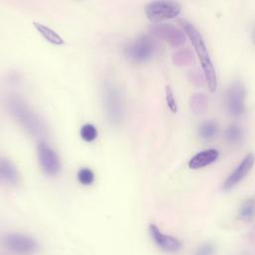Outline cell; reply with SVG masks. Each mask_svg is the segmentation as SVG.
Here are the masks:
<instances>
[{"label":"cell","instance_id":"cell-1","mask_svg":"<svg viewBox=\"0 0 255 255\" xmlns=\"http://www.w3.org/2000/svg\"><path fill=\"white\" fill-rule=\"evenodd\" d=\"M6 106L11 117L34 137H43L47 133V128L42 119L31 110L27 103L19 96L7 98Z\"/></svg>","mask_w":255,"mask_h":255},{"label":"cell","instance_id":"cell-2","mask_svg":"<svg viewBox=\"0 0 255 255\" xmlns=\"http://www.w3.org/2000/svg\"><path fill=\"white\" fill-rule=\"evenodd\" d=\"M180 24L184 28L185 33L191 40L195 51L200 59L201 66L204 72L205 80L207 81L208 87L212 93H215L218 88V78H217V73L214 67V64L212 62L210 53L208 51V48L206 46L205 40L200 33V31L191 23L185 21V20H180Z\"/></svg>","mask_w":255,"mask_h":255},{"label":"cell","instance_id":"cell-3","mask_svg":"<svg viewBox=\"0 0 255 255\" xmlns=\"http://www.w3.org/2000/svg\"><path fill=\"white\" fill-rule=\"evenodd\" d=\"M103 103L109 123L115 127L119 126L125 117L124 97L120 88L111 81L104 84Z\"/></svg>","mask_w":255,"mask_h":255},{"label":"cell","instance_id":"cell-4","mask_svg":"<svg viewBox=\"0 0 255 255\" xmlns=\"http://www.w3.org/2000/svg\"><path fill=\"white\" fill-rule=\"evenodd\" d=\"M156 49L157 44L151 36L140 35L126 47L125 54L135 63H145L154 56Z\"/></svg>","mask_w":255,"mask_h":255},{"label":"cell","instance_id":"cell-5","mask_svg":"<svg viewBox=\"0 0 255 255\" xmlns=\"http://www.w3.org/2000/svg\"><path fill=\"white\" fill-rule=\"evenodd\" d=\"M180 13V4L174 1H153L145 7V14L152 23L176 18Z\"/></svg>","mask_w":255,"mask_h":255},{"label":"cell","instance_id":"cell-6","mask_svg":"<svg viewBox=\"0 0 255 255\" xmlns=\"http://www.w3.org/2000/svg\"><path fill=\"white\" fill-rule=\"evenodd\" d=\"M37 155L42 171L47 176H57L61 172L62 165L58 154L46 142L41 141L37 146Z\"/></svg>","mask_w":255,"mask_h":255},{"label":"cell","instance_id":"cell-7","mask_svg":"<svg viewBox=\"0 0 255 255\" xmlns=\"http://www.w3.org/2000/svg\"><path fill=\"white\" fill-rule=\"evenodd\" d=\"M247 90L243 83L235 82L228 89L226 105L229 113L234 117H241L246 112Z\"/></svg>","mask_w":255,"mask_h":255},{"label":"cell","instance_id":"cell-8","mask_svg":"<svg viewBox=\"0 0 255 255\" xmlns=\"http://www.w3.org/2000/svg\"><path fill=\"white\" fill-rule=\"evenodd\" d=\"M149 31L153 36L165 41L174 48L181 47L186 42L184 31L172 24H155L149 28Z\"/></svg>","mask_w":255,"mask_h":255},{"label":"cell","instance_id":"cell-9","mask_svg":"<svg viewBox=\"0 0 255 255\" xmlns=\"http://www.w3.org/2000/svg\"><path fill=\"white\" fill-rule=\"evenodd\" d=\"M7 250L16 255H30L37 253L39 246L35 240L20 234H10L4 240Z\"/></svg>","mask_w":255,"mask_h":255},{"label":"cell","instance_id":"cell-10","mask_svg":"<svg viewBox=\"0 0 255 255\" xmlns=\"http://www.w3.org/2000/svg\"><path fill=\"white\" fill-rule=\"evenodd\" d=\"M149 234L155 245L165 253L177 254L182 250V243L177 238L163 234L160 229L153 224L149 226Z\"/></svg>","mask_w":255,"mask_h":255},{"label":"cell","instance_id":"cell-11","mask_svg":"<svg viewBox=\"0 0 255 255\" xmlns=\"http://www.w3.org/2000/svg\"><path fill=\"white\" fill-rule=\"evenodd\" d=\"M255 163V154H248L242 163L236 168V170L227 178L223 184V189L225 191H231L236 186H238L252 171Z\"/></svg>","mask_w":255,"mask_h":255},{"label":"cell","instance_id":"cell-12","mask_svg":"<svg viewBox=\"0 0 255 255\" xmlns=\"http://www.w3.org/2000/svg\"><path fill=\"white\" fill-rule=\"evenodd\" d=\"M220 157V152L217 149H207L197 153L189 161L188 166L192 170H199L215 163Z\"/></svg>","mask_w":255,"mask_h":255},{"label":"cell","instance_id":"cell-13","mask_svg":"<svg viewBox=\"0 0 255 255\" xmlns=\"http://www.w3.org/2000/svg\"><path fill=\"white\" fill-rule=\"evenodd\" d=\"M0 174L2 180L8 184L16 185L19 181V174L16 167L11 161L5 158H2L0 162Z\"/></svg>","mask_w":255,"mask_h":255},{"label":"cell","instance_id":"cell-14","mask_svg":"<svg viewBox=\"0 0 255 255\" xmlns=\"http://www.w3.org/2000/svg\"><path fill=\"white\" fill-rule=\"evenodd\" d=\"M33 26L44 37V39L46 41H48L49 43L54 44V45H63V44H65V41L63 40V38L56 31L51 29L50 27H48L44 24L38 23V22H34Z\"/></svg>","mask_w":255,"mask_h":255},{"label":"cell","instance_id":"cell-15","mask_svg":"<svg viewBox=\"0 0 255 255\" xmlns=\"http://www.w3.org/2000/svg\"><path fill=\"white\" fill-rule=\"evenodd\" d=\"M209 100L206 94L196 93L190 99V106L195 114H204L208 110Z\"/></svg>","mask_w":255,"mask_h":255},{"label":"cell","instance_id":"cell-16","mask_svg":"<svg viewBox=\"0 0 255 255\" xmlns=\"http://www.w3.org/2000/svg\"><path fill=\"white\" fill-rule=\"evenodd\" d=\"M173 63L176 66L184 67V66H190L195 62V58L193 56V53L190 49H179L176 51L172 56Z\"/></svg>","mask_w":255,"mask_h":255},{"label":"cell","instance_id":"cell-17","mask_svg":"<svg viewBox=\"0 0 255 255\" xmlns=\"http://www.w3.org/2000/svg\"><path fill=\"white\" fill-rule=\"evenodd\" d=\"M225 137L229 143L238 144L242 141V139L244 137V131L238 126H232L226 129Z\"/></svg>","mask_w":255,"mask_h":255},{"label":"cell","instance_id":"cell-18","mask_svg":"<svg viewBox=\"0 0 255 255\" xmlns=\"http://www.w3.org/2000/svg\"><path fill=\"white\" fill-rule=\"evenodd\" d=\"M255 215V203L254 200L246 201L240 210V217L243 221L250 222Z\"/></svg>","mask_w":255,"mask_h":255},{"label":"cell","instance_id":"cell-19","mask_svg":"<svg viewBox=\"0 0 255 255\" xmlns=\"http://www.w3.org/2000/svg\"><path fill=\"white\" fill-rule=\"evenodd\" d=\"M217 133H218V126L213 122L205 123L199 128L200 137L205 140L214 138Z\"/></svg>","mask_w":255,"mask_h":255},{"label":"cell","instance_id":"cell-20","mask_svg":"<svg viewBox=\"0 0 255 255\" xmlns=\"http://www.w3.org/2000/svg\"><path fill=\"white\" fill-rule=\"evenodd\" d=\"M80 134H81V137L85 141L93 142L94 140L97 139L99 132H98V129L95 126H93L91 124H87V125L82 127L81 130H80Z\"/></svg>","mask_w":255,"mask_h":255},{"label":"cell","instance_id":"cell-21","mask_svg":"<svg viewBox=\"0 0 255 255\" xmlns=\"http://www.w3.org/2000/svg\"><path fill=\"white\" fill-rule=\"evenodd\" d=\"M78 181L84 186H91L95 182V173L90 168H82L77 175Z\"/></svg>","mask_w":255,"mask_h":255},{"label":"cell","instance_id":"cell-22","mask_svg":"<svg viewBox=\"0 0 255 255\" xmlns=\"http://www.w3.org/2000/svg\"><path fill=\"white\" fill-rule=\"evenodd\" d=\"M165 94H166V103L167 106L169 108V110L173 113V114H177L178 112V106H177V102L175 100L174 97V93L173 90L171 89L170 86H167L165 89Z\"/></svg>","mask_w":255,"mask_h":255},{"label":"cell","instance_id":"cell-23","mask_svg":"<svg viewBox=\"0 0 255 255\" xmlns=\"http://www.w3.org/2000/svg\"><path fill=\"white\" fill-rule=\"evenodd\" d=\"M215 252H216L215 246L211 243H207V244L202 245L197 250V252L194 255H215Z\"/></svg>","mask_w":255,"mask_h":255},{"label":"cell","instance_id":"cell-24","mask_svg":"<svg viewBox=\"0 0 255 255\" xmlns=\"http://www.w3.org/2000/svg\"><path fill=\"white\" fill-rule=\"evenodd\" d=\"M191 82L194 84V85H197V86H203L204 84V78L197 72L195 73H192L191 72Z\"/></svg>","mask_w":255,"mask_h":255},{"label":"cell","instance_id":"cell-25","mask_svg":"<svg viewBox=\"0 0 255 255\" xmlns=\"http://www.w3.org/2000/svg\"><path fill=\"white\" fill-rule=\"evenodd\" d=\"M253 41L255 44V28L254 29V32H253Z\"/></svg>","mask_w":255,"mask_h":255}]
</instances>
